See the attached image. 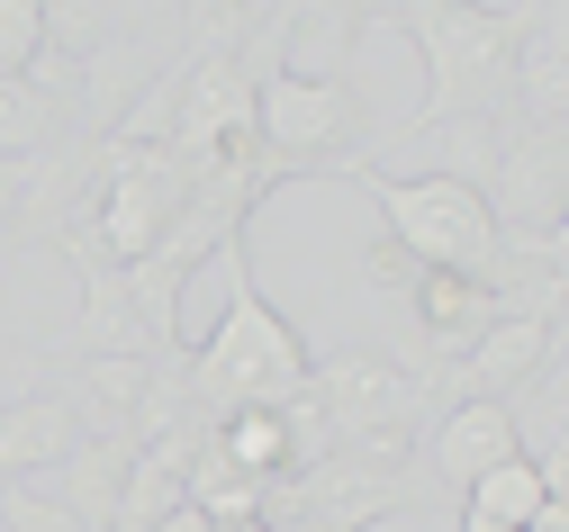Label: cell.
I'll return each mask as SVG.
<instances>
[{
	"mask_svg": "<svg viewBox=\"0 0 569 532\" xmlns=\"http://www.w3.org/2000/svg\"><path fill=\"white\" fill-rule=\"evenodd\" d=\"M352 135H362V109H352V82H317V72H271L253 91V144L271 172H343Z\"/></svg>",
	"mask_w": 569,
	"mask_h": 532,
	"instance_id": "cell-5",
	"label": "cell"
},
{
	"mask_svg": "<svg viewBox=\"0 0 569 532\" xmlns=\"http://www.w3.org/2000/svg\"><path fill=\"white\" fill-rule=\"evenodd\" d=\"M452 505L435 479H425V461H371V451H326L317 470H299V514L317 532H371L389 514H435Z\"/></svg>",
	"mask_w": 569,
	"mask_h": 532,
	"instance_id": "cell-6",
	"label": "cell"
},
{
	"mask_svg": "<svg viewBox=\"0 0 569 532\" xmlns=\"http://www.w3.org/2000/svg\"><path fill=\"white\" fill-rule=\"evenodd\" d=\"M0 532H10V523H0Z\"/></svg>",
	"mask_w": 569,
	"mask_h": 532,
	"instance_id": "cell-22",
	"label": "cell"
},
{
	"mask_svg": "<svg viewBox=\"0 0 569 532\" xmlns=\"http://www.w3.org/2000/svg\"><path fill=\"white\" fill-rule=\"evenodd\" d=\"M560 488L542 479V461H533V451H516V461L507 470H488L479 488H461V523H497V532H525L542 505H551Z\"/></svg>",
	"mask_w": 569,
	"mask_h": 532,
	"instance_id": "cell-13",
	"label": "cell"
},
{
	"mask_svg": "<svg viewBox=\"0 0 569 532\" xmlns=\"http://www.w3.org/2000/svg\"><path fill=\"white\" fill-rule=\"evenodd\" d=\"M154 532H208V523H199V514H190V505H172V514H163V523H154Z\"/></svg>",
	"mask_w": 569,
	"mask_h": 532,
	"instance_id": "cell-20",
	"label": "cell"
},
{
	"mask_svg": "<svg viewBox=\"0 0 569 532\" xmlns=\"http://www.w3.org/2000/svg\"><path fill=\"white\" fill-rule=\"evenodd\" d=\"M308 398L335 433V451H371V461H416L435 398L389 361V352H326L308 361Z\"/></svg>",
	"mask_w": 569,
	"mask_h": 532,
	"instance_id": "cell-4",
	"label": "cell"
},
{
	"mask_svg": "<svg viewBox=\"0 0 569 532\" xmlns=\"http://www.w3.org/2000/svg\"><path fill=\"white\" fill-rule=\"evenodd\" d=\"M127 470H136V442H73L63 451V514H73L82 532H109L118 496H127Z\"/></svg>",
	"mask_w": 569,
	"mask_h": 532,
	"instance_id": "cell-12",
	"label": "cell"
},
{
	"mask_svg": "<svg viewBox=\"0 0 569 532\" xmlns=\"http://www.w3.org/2000/svg\"><path fill=\"white\" fill-rule=\"evenodd\" d=\"M73 442H82V424H73V406L54 389L46 398H10L0 406V488H19L28 470H63Z\"/></svg>",
	"mask_w": 569,
	"mask_h": 532,
	"instance_id": "cell-10",
	"label": "cell"
},
{
	"mask_svg": "<svg viewBox=\"0 0 569 532\" xmlns=\"http://www.w3.org/2000/svg\"><path fill=\"white\" fill-rule=\"evenodd\" d=\"M0 523H10V532H82L54 496H28V488H0Z\"/></svg>",
	"mask_w": 569,
	"mask_h": 532,
	"instance_id": "cell-17",
	"label": "cell"
},
{
	"mask_svg": "<svg viewBox=\"0 0 569 532\" xmlns=\"http://www.w3.org/2000/svg\"><path fill=\"white\" fill-rule=\"evenodd\" d=\"M516 451H525V424L497 406V398H470V406H443L435 424H425L416 461H425V479H435L443 496H461V488H479L488 470H507Z\"/></svg>",
	"mask_w": 569,
	"mask_h": 532,
	"instance_id": "cell-9",
	"label": "cell"
},
{
	"mask_svg": "<svg viewBox=\"0 0 569 532\" xmlns=\"http://www.w3.org/2000/svg\"><path fill=\"white\" fill-rule=\"evenodd\" d=\"M461 532H497V523H461Z\"/></svg>",
	"mask_w": 569,
	"mask_h": 532,
	"instance_id": "cell-21",
	"label": "cell"
},
{
	"mask_svg": "<svg viewBox=\"0 0 569 532\" xmlns=\"http://www.w3.org/2000/svg\"><path fill=\"white\" fill-rule=\"evenodd\" d=\"M54 135H63L54 100H37L28 82H0V163H28L37 144H54Z\"/></svg>",
	"mask_w": 569,
	"mask_h": 532,
	"instance_id": "cell-15",
	"label": "cell"
},
{
	"mask_svg": "<svg viewBox=\"0 0 569 532\" xmlns=\"http://www.w3.org/2000/svg\"><path fill=\"white\" fill-rule=\"evenodd\" d=\"M497 235H560V208H569V144L516 127L507 154H497V181L479 190Z\"/></svg>",
	"mask_w": 569,
	"mask_h": 532,
	"instance_id": "cell-8",
	"label": "cell"
},
{
	"mask_svg": "<svg viewBox=\"0 0 569 532\" xmlns=\"http://www.w3.org/2000/svg\"><path fill=\"white\" fill-rule=\"evenodd\" d=\"M551 361H560V325H551V317H497L461 361H443L435 379H425V398H435V415H443V406H470V398L516 406L525 379H542Z\"/></svg>",
	"mask_w": 569,
	"mask_h": 532,
	"instance_id": "cell-7",
	"label": "cell"
},
{
	"mask_svg": "<svg viewBox=\"0 0 569 532\" xmlns=\"http://www.w3.org/2000/svg\"><path fill=\"white\" fill-rule=\"evenodd\" d=\"M525 532H569V505H560V496H551V505H542V514H533V523H525Z\"/></svg>",
	"mask_w": 569,
	"mask_h": 532,
	"instance_id": "cell-19",
	"label": "cell"
},
{
	"mask_svg": "<svg viewBox=\"0 0 569 532\" xmlns=\"http://www.w3.org/2000/svg\"><path fill=\"white\" fill-rule=\"evenodd\" d=\"M37 54H46V10L37 0H0V82H28Z\"/></svg>",
	"mask_w": 569,
	"mask_h": 532,
	"instance_id": "cell-16",
	"label": "cell"
},
{
	"mask_svg": "<svg viewBox=\"0 0 569 532\" xmlns=\"http://www.w3.org/2000/svg\"><path fill=\"white\" fill-rule=\"evenodd\" d=\"M343 181L362 190L389 225V244L416 262V271H452V280H488L497 289V217L479 199V181L461 172H371V163H343Z\"/></svg>",
	"mask_w": 569,
	"mask_h": 532,
	"instance_id": "cell-3",
	"label": "cell"
},
{
	"mask_svg": "<svg viewBox=\"0 0 569 532\" xmlns=\"http://www.w3.org/2000/svg\"><path fill=\"white\" fill-rule=\"evenodd\" d=\"M82 361H154V334L127 298V271H109V262L82 271Z\"/></svg>",
	"mask_w": 569,
	"mask_h": 532,
	"instance_id": "cell-11",
	"label": "cell"
},
{
	"mask_svg": "<svg viewBox=\"0 0 569 532\" xmlns=\"http://www.w3.org/2000/svg\"><path fill=\"white\" fill-rule=\"evenodd\" d=\"M560 0H507V10H479V0H398V10H371L362 28H398L416 37L425 63V100L407 109V135H435V127H479V118H507L516 127V63L525 37H542V19Z\"/></svg>",
	"mask_w": 569,
	"mask_h": 532,
	"instance_id": "cell-1",
	"label": "cell"
},
{
	"mask_svg": "<svg viewBox=\"0 0 569 532\" xmlns=\"http://www.w3.org/2000/svg\"><path fill=\"white\" fill-rule=\"evenodd\" d=\"M10 217H19V163H0V235H10Z\"/></svg>",
	"mask_w": 569,
	"mask_h": 532,
	"instance_id": "cell-18",
	"label": "cell"
},
{
	"mask_svg": "<svg viewBox=\"0 0 569 532\" xmlns=\"http://www.w3.org/2000/svg\"><path fill=\"white\" fill-rule=\"evenodd\" d=\"M218 451L244 470V479H290V442H280V415L271 406H244L218 424Z\"/></svg>",
	"mask_w": 569,
	"mask_h": 532,
	"instance_id": "cell-14",
	"label": "cell"
},
{
	"mask_svg": "<svg viewBox=\"0 0 569 532\" xmlns=\"http://www.w3.org/2000/svg\"><path fill=\"white\" fill-rule=\"evenodd\" d=\"M218 271H227V317L208 325V343H190V370H181L190 406L218 415V424L244 415V406H290V398L308 389V343H299V325L253 289L244 235L218 253Z\"/></svg>",
	"mask_w": 569,
	"mask_h": 532,
	"instance_id": "cell-2",
	"label": "cell"
}]
</instances>
